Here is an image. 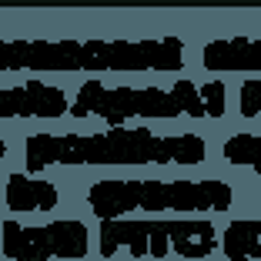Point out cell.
Instances as JSON below:
<instances>
[{
    "mask_svg": "<svg viewBox=\"0 0 261 261\" xmlns=\"http://www.w3.org/2000/svg\"><path fill=\"white\" fill-rule=\"evenodd\" d=\"M234 117L261 121V74L234 77Z\"/></svg>",
    "mask_w": 261,
    "mask_h": 261,
    "instance_id": "12",
    "label": "cell"
},
{
    "mask_svg": "<svg viewBox=\"0 0 261 261\" xmlns=\"http://www.w3.org/2000/svg\"><path fill=\"white\" fill-rule=\"evenodd\" d=\"M188 37H0L4 77H171L191 70Z\"/></svg>",
    "mask_w": 261,
    "mask_h": 261,
    "instance_id": "2",
    "label": "cell"
},
{
    "mask_svg": "<svg viewBox=\"0 0 261 261\" xmlns=\"http://www.w3.org/2000/svg\"><path fill=\"white\" fill-rule=\"evenodd\" d=\"M70 84L47 77H20L0 84V124L31 121H67Z\"/></svg>",
    "mask_w": 261,
    "mask_h": 261,
    "instance_id": "7",
    "label": "cell"
},
{
    "mask_svg": "<svg viewBox=\"0 0 261 261\" xmlns=\"http://www.w3.org/2000/svg\"><path fill=\"white\" fill-rule=\"evenodd\" d=\"M74 204L91 221L124 215H241V177H87L74 194Z\"/></svg>",
    "mask_w": 261,
    "mask_h": 261,
    "instance_id": "4",
    "label": "cell"
},
{
    "mask_svg": "<svg viewBox=\"0 0 261 261\" xmlns=\"http://www.w3.org/2000/svg\"><path fill=\"white\" fill-rule=\"evenodd\" d=\"M211 134H215V164L218 168L231 171V174H261V130L224 127V130H211Z\"/></svg>",
    "mask_w": 261,
    "mask_h": 261,
    "instance_id": "10",
    "label": "cell"
},
{
    "mask_svg": "<svg viewBox=\"0 0 261 261\" xmlns=\"http://www.w3.org/2000/svg\"><path fill=\"white\" fill-rule=\"evenodd\" d=\"M0 258L7 261H84L94 258V221L81 211L50 221L0 215Z\"/></svg>",
    "mask_w": 261,
    "mask_h": 261,
    "instance_id": "6",
    "label": "cell"
},
{
    "mask_svg": "<svg viewBox=\"0 0 261 261\" xmlns=\"http://www.w3.org/2000/svg\"><path fill=\"white\" fill-rule=\"evenodd\" d=\"M241 185H245V211L261 215V174H245Z\"/></svg>",
    "mask_w": 261,
    "mask_h": 261,
    "instance_id": "13",
    "label": "cell"
},
{
    "mask_svg": "<svg viewBox=\"0 0 261 261\" xmlns=\"http://www.w3.org/2000/svg\"><path fill=\"white\" fill-rule=\"evenodd\" d=\"M191 67L198 74H221V77L261 74V37L258 34L207 37L191 50Z\"/></svg>",
    "mask_w": 261,
    "mask_h": 261,
    "instance_id": "9",
    "label": "cell"
},
{
    "mask_svg": "<svg viewBox=\"0 0 261 261\" xmlns=\"http://www.w3.org/2000/svg\"><path fill=\"white\" fill-rule=\"evenodd\" d=\"M234 117V81L221 74H171V81H104L91 74L70 84L67 121L134 124L194 121L228 124Z\"/></svg>",
    "mask_w": 261,
    "mask_h": 261,
    "instance_id": "3",
    "label": "cell"
},
{
    "mask_svg": "<svg viewBox=\"0 0 261 261\" xmlns=\"http://www.w3.org/2000/svg\"><path fill=\"white\" fill-rule=\"evenodd\" d=\"M221 258L261 261V215L241 211L221 218Z\"/></svg>",
    "mask_w": 261,
    "mask_h": 261,
    "instance_id": "11",
    "label": "cell"
},
{
    "mask_svg": "<svg viewBox=\"0 0 261 261\" xmlns=\"http://www.w3.org/2000/svg\"><path fill=\"white\" fill-rule=\"evenodd\" d=\"M14 168V138L7 130H0V171Z\"/></svg>",
    "mask_w": 261,
    "mask_h": 261,
    "instance_id": "14",
    "label": "cell"
},
{
    "mask_svg": "<svg viewBox=\"0 0 261 261\" xmlns=\"http://www.w3.org/2000/svg\"><path fill=\"white\" fill-rule=\"evenodd\" d=\"M215 164L211 130H154L151 124H100L87 130H20L14 138V168L31 174L54 171H194Z\"/></svg>",
    "mask_w": 261,
    "mask_h": 261,
    "instance_id": "1",
    "label": "cell"
},
{
    "mask_svg": "<svg viewBox=\"0 0 261 261\" xmlns=\"http://www.w3.org/2000/svg\"><path fill=\"white\" fill-rule=\"evenodd\" d=\"M215 215H124L94 221V258L117 261H207L221 258Z\"/></svg>",
    "mask_w": 261,
    "mask_h": 261,
    "instance_id": "5",
    "label": "cell"
},
{
    "mask_svg": "<svg viewBox=\"0 0 261 261\" xmlns=\"http://www.w3.org/2000/svg\"><path fill=\"white\" fill-rule=\"evenodd\" d=\"M67 198L64 185L50 174H31L23 168H4L0 171V215H61Z\"/></svg>",
    "mask_w": 261,
    "mask_h": 261,
    "instance_id": "8",
    "label": "cell"
}]
</instances>
